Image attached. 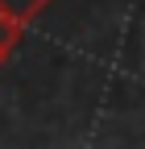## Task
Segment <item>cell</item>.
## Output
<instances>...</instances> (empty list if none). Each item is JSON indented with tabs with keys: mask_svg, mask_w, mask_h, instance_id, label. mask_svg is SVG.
Returning <instances> with one entry per match:
<instances>
[{
	"mask_svg": "<svg viewBox=\"0 0 145 149\" xmlns=\"http://www.w3.org/2000/svg\"><path fill=\"white\" fill-rule=\"evenodd\" d=\"M50 4H54V0H0V13L13 17V21H21V25L29 29V21H38Z\"/></svg>",
	"mask_w": 145,
	"mask_h": 149,
	"instance_id": "cell-1",
	"label": "cell"
},
{
	"mask_svg": "<svg viewBox=\"0 0 145 149\" xmlns=\"http://www.w3.org/2000/svg\"><path fill=\"white\" fill-rule=\"evenodd\" d=\"M21 37H25V25L0 13V58H8V54L21 46Z\"/></svg>",
	"mask_w": 145,
	"mask_h": 149,
	"instance_id": "cell-2",
	"label": "cell"
},
{
	"mask_svg": "<svg viewBox=\"0 0 145 149\" xmlns=\"http://www.w3.org/2000/svg\"><path fill=\"white\" fill-rule=\"evenodd\" d=\"M0 62H4V58H0Z\"/></svg>",
	"mask_w": 145,
	"mask_h": 149,
	"instance_id": "cell-3",
	"label": "cell"
}]
</instances>
